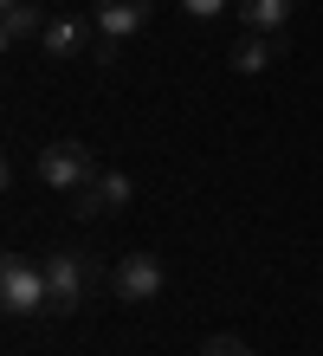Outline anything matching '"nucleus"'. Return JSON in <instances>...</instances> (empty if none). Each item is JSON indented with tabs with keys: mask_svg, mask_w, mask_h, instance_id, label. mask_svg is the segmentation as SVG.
I'll list each match as a JSON object with an SVG mask.
<instances>
[{
	"mask_svg": "<svg viewBox=\"0 0 323 356\" xmlns=\"http://www.w3.org/2000/svg\"><path fill=\"white\" fill-rule=\"evenodd\" d=\"M39 266H46V318H72V311L84 305V291L110 285V272L91 266L84 253H46Z\"/></svg>",
	"mask_w": 323,
	"mask_h": 356,
	"instance_id": "nucleus-1",
	"label": "nucleus"
},
{
	"mask_svg": "<svg viewBox=\"0 0 323 356\" xmlns=\"http://www.w3.org/2000/svg\"><path fill=\"white\" fill-rule=\"evenodd\" d=\"M39 181L46 188H58V195H78V188H91L97 181V156L84 149V143H46L39 149Z\"/></svg>",
	"mask_w": 323,
	"mask_h": 356,
	"instance_id": "nucleus-2",
	"label": "nucleus"
},
{
	"mask_svg": "<svg viewBox=\"0 0 323 356\" xmlns=\"http://www.w3.org/2000/svg\"><path fill=\"white\" fill-rule=\"evenodd\" d=\"M162 259L156 253H123L117 266H110V298L117 305H156L162 298Z\"/></svg>",
	"mask_w": 323,
	"mask_h": 356,
	"instance_id": "nucleus-3",
	"label": "nucleus"
},
{
	"mask_svg": "<svg viewBox=\"0 0 323 356\" xmlns=\"http://www.w3.org/2000/svg\"><path fill=\"white\" fill-rule=\"evenodd\" d=\"M0 305H7L13 318L46 311V266H33L26 253H7V266H0Z\"/></svg>",
	"mask_w": 323,
	"mask_h": 356,
	"instance_id": "nucleus-4",
	"label": "nucleus"
},
{
	"mask_svg": "<svg viewBox=\"0 0 323 356\" xmlns=\"http://www.w3.org/2000/svg\"><path fill=\"white\" fill-rule=\"evenodd\" d=\"M72 201H78V214H84V220H110V214H123V207L136 201V181L117 175V169H97V181H91V188H78Z\"/></svg>",
	"mask_w": 323,
	"mask_h": 356,
	"instance_id": "nucleus-5",
	"label": "nucleus"
},
{
	"mask_svg": "<svg viewBox=\"0 0 323 356\" xmlns=\"http://www.w3.org/2000/svg\"><path fill=\"white\" fill-rule=\"evenodd\" d=\"M149 13H156V0H97V39H136L149 26Z\"/></svg>",
	"mask_w": 323,
	"mask_h": 356,
	"instance_id": "nucleus-6",
	"label": "nucleus"
},
{
	"mask_svg": "<svg viewBox=\"0 0 323 356\" xmlns=\"http://www.w3.org/2000/svg\"><path fill=\"white\" fill-rule=\"evenodd\" d=\"M91 46H97L91 26H84V19H72V13L46 19V33H39V52H46V58H78V52H91Z\"/></svg>",
	"mask_w": 323,
	"mask_h": 356,
	"instance_id": "nucleus-7",
	"label": "nucleus"
},
{
	"mask_svg": "<svg viewBox=\"0 0 323 356\" xmlns=\"http://www.w3.org/2000/svg\"><path fill=\"white\" fill-rule=\"evenodd\" d=\"M278 52H285V46H278V33H246L226 58H233V72H240V78H252V72H265Z\"/></svg>",
	"mask_w": 323,
	"mask_h": 356,
	"instance_id": "nucleus-8",
	"label": "nucleus"
},
{
	"mask_svg": "<svg viewBox=\"0 0 323 356\" xmlns=\"http://www.w3.org/2000/svg\"><path fill=\"white\" fill-rule=\"evenodd\" d=\"M297 13V0H240L246 33H285V19Z\"/></svg>",
	"mask_w": 323,
	"mask_h": 356,
	"instance_id": "nucleus-9",
	"label": "nucleus"
},
{
	"mask_svg": "<svg viewBox=\"0 0 323 356\" xmlns=\"http://www.w3.org/2000/svg\"><path fill=\"white\" fill-rule=\"evenodd\" d=\"M0 7H7V46H19V39H33V33H46V19H39V7L33 0H0Z\"/></svg>",
	"mask_w": 323,
	"mask_h": 356,
	"instance_id": "nucleus-10",
	"label": "nucleus"
},
{
	"mask_svg": "<svg viewBox=\"0 0 323 356\" xmlns=\"http://www.w3.org/2000/svg\"><path fill=\"white\" fill-rule=\"evenodd\" d=\"M201 356H252V343H246V337H233V330H220V337H207V343H201Z\"/></svg>",
	"mask_w": 323,
	"mask_h": 356,
	"instance_id": "nucleus-11",
	"label": "nucleus"
},
{
	"mask_svg": "<svg viewBox=\"0 0 323 356\" xmlns=\"http://www.w3.org/2000/svg\"><path fill=\"white\" fill-rule=\"evenodd\" d=\"M181 7H188L194 19H213V13H226V7H240V0H181Z\"/></svg>",
	"mask_w": 323,
	"mask_h": 356,
	"instance_id": "nucleus-12",
	"label": "nucleus"
}]
</instances>
